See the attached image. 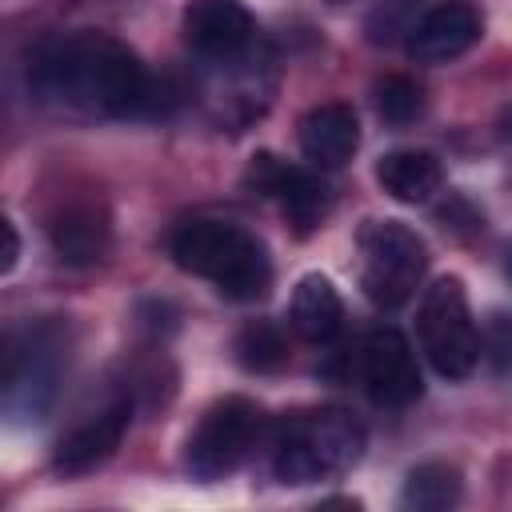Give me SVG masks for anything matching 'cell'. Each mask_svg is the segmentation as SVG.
<instances>
[{
    "mask_svg": "<svg viewBox=\"0 0 512 512\" xmlns=\"http://www.w3.org/2000/svg\"><path fill=\"white\" fill-rule=\"evenodd\" d=\"M32 80L44 96H56L72 108L100 116H128L148 104V72L140 60L104 32H76L52 40L36 64Z\"/></svg>",
    "mask_w": 512,
    "mask_h": 512,
    "instance_id": "1",
    "label": "cell"
},
{
    "mask_svg": "<svg viewBox=\"0 0 512 512\" xmlns=\"http://www.w3.org/2000/svg\"><path fill=\"white\" fill-rule=\"evenodd\" d=\"M172 260L204 276L228 300H260L272 284L268 252L232 220H188L172 232Z\"/></svg>",
    "mask_w": 512,
    "mask_h": 512,
    "instance_id": "2",
    "label": "cell"
},
{
    "mask_svg": "<svg viewBox=\"0 0 512 512\" xmlns=\"http://www.w3.org/2000/svg\"><path fill=\"white\" fill-rule=\"evenodd\" d=\"M364 452V428L344 408H312L284 420L276 448H272V472L284 484H320L344 476Z\"/></svg>",
    "mask_w": 512,
    "mask_h": 512,
    "instance_id": "3",
    "label": "cell"
},
{
    "mask_svg": "<svg viewBox=\"0 0 512 512\" xmlns=\"http://www.w3.org/2000/svg\"><path fill=\"white\" fill-rule=\"evenodd\" d=\"M428 248L400 220H368L360 228V288L380 308H400L424 280Z\"/></svg>",
    "mask_w": 512,
    "mask_h": 512,
    "instance_id": "4",
    "label": "cell"
},
{
    "mask_svg": "<svg viewBox=\"0 0 512 512\" xmlns=\"http://www.w3.org/2000/svg\"><path fill=\"white\" fill-rule=\"evenodd\" d=\"M416 332H420V344L440 376H448V380L472 376V368L480 360V340L472 328L464 284L456 276H444L424 292Z\"/></svg>",
    "mask_w": 512,
    "mask_h": 512,
    "instance_id": "5",
    "label": "cell"
},
{
    "mask_svg": "<svg viewBox=\"0 0 512 512\" xmlns=\"http://www.w3.org/2000/svg\"><path fill=\"white\" fill-rule=\"evenodd\" d=\"M260 436V408L248 396H224L216 400L192 440H188V472L200 480H220L232 468H240Z\"/></svg>",
    "mask_w": 512,
    "mask_h": 512,
    "instance_id": "6",
    "label": "cell"
},
{
    "mask_svg": "<svg viewBox=\"0 0 512 512\" xmlns=\"http://www.w3.org/2000/svg\"><path fill=\"white\" fill-rule=\"evenodd\" d=\"M60 364H64V336H60V328H52V324L28 328V344H20L12 336L8 340V372H4L8 408L40 416L48 408L52 392H56Z\"/></svg>",
    "mask_w": 512,
    "mask_h": 512,
    "instance_id": "7",
    "label": "cell"
},
{
    "mask_svg": "<svg viewBox=\"0 0 512 512\" xmlns=\"http://www.w3.org/2000/svg\"><path fill=\"white\" fill-rule=\"evenodd\" d=\"M360 376L376 404L404 408L420 396V368L408 340L396 328H376L360 352Z\"/></svg>",
    "mask_w": 512,
    "mask_h": 512,
    "instance_id": "8",
    "label": "cell"
},
{
    "mask_svg": "<svg viewBox=\"0 0 512 512\" xmlns=\"http://www.w3.org/2000/svg\"><path fill=\"white\" fill-rule=\"evenodd\" d=\"M484 36V16L472 0H444L428 8L408 32V56L420 64H448Z\"/></svg>",
    "mask_w": 512,
    "mask_h": 512,
    "instance_id": "9",
    "label": "cell"
},
{
    "mask_svg": "<svg viewBox=\"0 0 512 512\" xmlns=\"http://www.w3.org/2000/svg\"><path fill=\"white\" fill-rule=\"evenodd\" d=\"M256 36V20L236 0H192L184 8V40L208 60H236Z\"/></svg>",
    "mask_w": 512,
    "mask_h": 512,
    "instance_id": "10",
    "label": "cell"
},
{
    "mask_svg": "<svg viewBox=\"0 0 512 512\" xmlns=\"http://www.w3.org/2000/svg\"><path fill=\"white\" fill-rule=\"evenodd\" d=\"M128 416H132V408L120 400V404L96 412L92 420H84L80 428H72V432L56 444L52 468L64 472V476H80V472H92L96 464H104V460L120 448L124 428H128Z\"/></svg>",
    "mask_w": 512,
    "mask_h": 512,
    "instance_id": "11",
    "label": "cell"
},
{
    "mask_svg": "<svg viewBox=\"0 0 512 512\" xmlns=\"http://www.w3.org/2000/svg\"><path fill=\"white\" fill-rule=\"evenodd\" d=\"M356 144H360V120L340 100L316 104L300 120V152L316 168H340V164H348L352 152H356Z\"/></svg>",
    "mask_w": 512,
    "mask_h": 512,
    "instance_id": "12",
    "label": "cell"
},
{
    "mask_svg": "<svg viewBox=\"0 0 512 512\" xmlns=\"http://www.w3.org/2000/svg\"><path fill=\"white\" fill-rule=\"evenodd\" d=\"M108 216L96 204H68L64 212L52 216L48 224V240L56 248V256L64 264H96L108 252Z\"/></svg>",
    "mask_w": 512,
    "mask_h": 512,
    "instance_id": "13",
    "label": "cell"
},
{
    "mask_svg": "<svg viewBox=\"0 0 512 512\" xmlns=\"http://www.w3.org/2000/svg\"><path fill=\"white\" fill-rule=\"evenodd\" d=\"M376 180H380V188H384L392 200H400V204H424V200L440 188L444 172H440V160H436L432 152L400 148V152L380 156Z\"/></svg>",
    "mask_w": 512,
    "mask_h": 512,
    "instance_id": "14",
    "label": "cell"
},
{
    "mask_svg": "<svg viewBox=\"0 0 512 512\" xmlns=\"http://www.w3.org/2000/svg\"><path fill=\"white\" fill-rule=\"evenodd\" d=\"M292 328L312 344H324L344 328V304H340V292L332 288L328 276L308 272L296 284V292H292Z\"/></svg>",
    "mask_w": 512,
    "mask_h": 512,
    "instance_id": "15",
    "label": "cell"
},
{
    "mask_svg": "<svg viewBox=\"0 0 512 512\" xmlns=\"http://www.w3.org/2000/svg\"><path fill=\"white\" fill-rule=\"evenodd\" d=\"M272 196L280 200L288 224H292L300 236H308L312 228H320V220H324L328 208H332V188H328L324 180L300 172V168H284V176H280V184H276Z\"/></svg>",
    "mask_w": 512,
    "mask_h": 512,
    "instance_id": "16",
    "label": "cell"
},
{
    "mask_svg": "<svg viewBox=\"0 0 512 512\" xmlns=\"http://www.w3.org/2000/svg\"><path fill=\"white\" fill-rule=\"evenodd\" d=\"M456 500H460V472L444 460H428V464L412 468L404 480V492H400V504L416 508V512H444Z\"/></svg>",
    "mask_w": 512,
    "mask_h": 512,
    "instance_id": "17",
    "label": "cell"
},
{
    "mask_svg": "<svg viewBox=\"0 0 512 512\" xmlns=\"http://www.w3.org/2000/svg\"><path fill=\"white\" fill-rule=\"evenodd\" d=\"M236 360L248 372H280L288 364V340L272 320H252L236 336Z\"/></svg>",
    "mask_w": 512,
    "mask_h": 512,
    "instance_id": "18",
    "label": "cell"
},
{
    "mask_svg": "<svg viewBox=\"0 0 512 512\" xmlns=\"http://www.w3.org/2000/svg\"><path fill=\"white\" fill-rule=\"evenodd\" d=\"M420 108H424V92L408 76H388L376 84V112L388 124H408L420 116Z\"/></svg>",
    "mask_w": 512,
    "mask_h": 512,
    "instance_id": "19",
    "label": "cell"
},
{
    "mask_svg": "<svg viewBox=\"0 0 512 512\" xmlns=\"http://www.w3.org/2000/svg\"><path fill=\"white\" fill-rule=\"evenodd\" d=\"M416 12H412V0H384L372 16H368V40L372 44H392V40H408V32L416 28Z\"/></svg>",
    "mask_w": 512,
    "mask_h": 512,
    "instance_id": "20",
    "label": "cell"
},
{
    "mask_svg": "<svg viewBox=\"0 0 512 512\" xmlns=\"http://www.w3.org/2000/svg\"><path fill=\"white\" fill-rule=\"evenodd\" d=\"M480 352H484V360H488L492 372H508L512 368V316L508 312H492L488 316Z\"/></svg>",
    "mask_w": 512,
    "mask_h": 512,
    "instance_id": "21",
    "label": "cell"
},
{
    "mask_svg": "<svg viewBox=\"0 0 512 512\" xmlns=\"http://www.w3.org/2000/svg\"><path fill=\"white\" fill-rule=\"evenodd\" d=\"M0 232H4V260H0V268H4V272H12V268H16V256H20L16 224H12V220H4V224H0Z\"/></svg>",
    "mask_w": 512,
    "mask_h": 512,
    "instance_id": "22",
    "label": "cell"
},
{
    "mask_svg": "<svg viewBox=\"0 0 512 512\" xmlns=\"http://www.w3.org/2000/svg\"><path fill=\"white\" fill-rule=\"evenodd\" d=\"M504 272L512 276V244H508V252H504Z\"/></svg>",
    "mask_w": 512,
    "mask_h": 512,
    "instance_id": "23",
    "label": "cell"
}]
</instances>
